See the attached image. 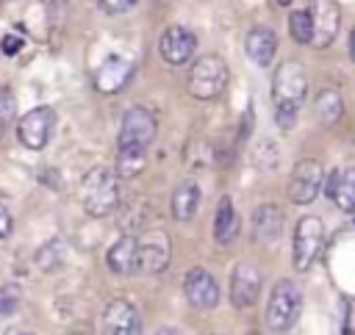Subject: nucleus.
Here are the masks:
<instances>
[{
  "mask_svg": "<svg viewBox=\"0 0 355 335\" xmlns=\"http://www.w3.org/2000/svg\"><path fill=\"white\" fill-rule=\"evenodd\" d=\"M308 94V78L302 64L283 61L272 78V100H275V122L277 127L288 130L297 122V111Z\"/></svg>",
  "mask_w": 355,
  "mask_h": 335,
  "instance_id": "nucleus-1",
  "label": "nucleus"
},
{
  "mask_svg": "<svg viewBox=\"0 0 355 335\" xmlns=\"http://www.w3.org/2000/svg\"><path fill=\"white\" fill-rule=\"evenodd\" d=\"M80 205L89 216L103 219L116 208L119 199V185H116V174L108 166H94L83 174L80 188H78Z\"/></svg>",
  "mask_w": 355,
  "mask_h": 335,
  "instance_id": "nucleus-2",
  "label": "nucleus"
},
{
  "mask_svg": "<svg viewBox=\"0 0 355 335\" xmlns=\"http://www.w3.org/2000/svg\"><path fill=\"white\" fill-rule=\"evenodd\" d=\"M227 86V64L219 55H202L191 64L189 72V94L194 100H214Z\"/></svg>",
  "mask_w": 355,
  "mask_h": 335,
  "instance_id": "nucleus-3",
  "label": "nucleus"
},
{
  "mask_svg": "<svg viewBox=\"0 0 355 335\" xmlns=\"http://www.w3.org/2000/svg\"><path fill=\"white\" fill-rule=\"evenodd\" d=\"M302 307V296L300 288L291 280H277L272 293H269V305H266V327L272 332H286Z\"/></svg>",
  "mask_w": 355,
  "mask_h": 335,
  "instance_id": "nucleus-4",
  "label": "nucleus"
},
{
  "mask_svg": "<svg viewBox=\"0 0 355 335\" xmlns=\"http://www.w3.org/2000/svg\"><path fill=\"white\" fill-rule=\"evenodd\" d=\"M324 249V224L316 216H302L294 227V252H291V263L297 271H308L316 257Z\"/></svg>",
  "mask_w": 355,
  "mask_h": 335,
  "instance_id": "nucleus-5",
  "label": "nucleus"
},
{
  "mask_svg": "<svg viewBox=\"0 0 355 335\" xmlns=\"http://www.w3.org/2000/svg\"><path fill=\"white\" fill-rule=\"evenodd\" d=\"M53 127H55V111L47 105H36L19 116L17 138L28 150H44L50 136H53Z\"/></svg>",
  "mask_w": 355,
  "mask_h": 335,
  "instance_id": "nucleus-6",
  "label": "nucleus"
},
{
  "mask_svg": "<svg viewBox=\"0 0 355 335\" xmlns=\"http://www.w3.org/2000/svg\"><path fill=\"white\" fill-rule=\"evenodd\" d=\"M322 183H324L322 163L316 158H302L291 169V177H288V199L294 205H308V202H313L319 197Z\"/></svg>",
  "mask_w": 355,
  "mask_h": 335,
  "instance_id": "nucleus-7",
  "label": "nucleus"
},
{
  "mask_svg": "<svg viewBox=\"0 0 355 335\" xmlns=\"http://www.w3.org/2000/svg\"><path fill=\"white\" fill-rule=\"evenodd\" d=\"M139 238V271L141 274H161L169 263V235L164 230H147L144 235H136Z\"/></svg>",
  "mask_w": 355,
  "mask_h": 335,
  "instance_id": "nucleus-8",
  "label": "nucleus"
},
{
  "mask_svg": "<svg viewBox=\"0 0 355 335\" xmlns=\"http://www.w3.org/2000/svg\"><path fill=\"white\" fill-rule=\"evenodd\" d=\"M155 138V119L147 108H130L122 116L119 127V144L116 147H141L147 150Z\"/></svg>",
  "mask_w": 355,
  "mask_h": 335,
  "instance_id": "nucleus-9",
  "label": "nucleus"
},
{
  "mask_svg": "<svg viewBox=\"0 0 355 335\" xmlns=\"http://www.w3.org/2000/svg\"><path fill=\"white\" fill-rule=\"evenodd\" d=\"M100 335H141L139 310L128 299H114L103 310Z\"/></svg>",
  "mask_w": 355,
  "mask_h": 335,
  "instance_id": "nucleus-10",
  "label": "nucleus"
},
{
  "mask_svg": "<svg viewBox=\"0 0 355 335\" xmlns=\"http://www.w3.org/2000/svg\"><path fill=\"white\" fill-rule=\"evenodd\" d=\"M311 25H313V39L311 44L316 47H327L333 44V39L338 36V25H341V11L336 0H311Z\"/></svg>",
  "mask_w": 355,
  "mask_h": 335,
  "instance_id": "nucleus-11",
  "label": "nucleus"
},
{
  "mask_svg": "<svg viewBox=\"0 0 355 335\" xmlns=\"http://www.w3.org/2000/svg\"><path fill=\"white\" fill-rule=\"evenodd\" d=\"M194 50H197V36H194L189 28H183V25L166 28L164 36H161V42H158V53H161V58H164L169 66L186 64V61L194 55Z\"/></svg>",
  "mask_w": 355,
  "mask_h": 335,
  "instance_id": "nucleus-12",
  "label": "nucleus"
},
{
  "mask_svg": "<svg viewBox=\"0 0 355 335\" xmlns=\"http://www.w3.org/2000/svg\"><path fill=\"white\" fill-rule=\"evenodd\" d=\"M261 293V271L252 263H239L230 274V302L233 307L244 310L250 305H255Z\"/></svg>",
  "mask_w": 355,
  "mask_h": 335,
  "instance_id": "nucleus-13",
  "label": "nucleus"
},
{
  "mask_svg": "<svg viewBox=\"0 0 355 335\" xmlns=\"http://www.w3.org/2000/svg\"><path fill=\"white\" fill-rule=\"evenodd\" d=\"M183 293H186L189 305L197 307V310H211L219 302V285H216V280L205 269H191L186 274Z\"/></svg>",
  "mask_w": 355,
  "mask_h": 335,
  "instance_id": "nucleus-14",
  "label": "nucleus"
},
{
  "mask_svg": "<svg viewBox=\"0 0 355 335\" xmlns=\"http://www.w3.org/2000/svg\"><path fill=\"white\" fill-rule=\"evenodd\" d=\"M130 75H133V64H130L128 58H122V55H108V58L97 66V72H94V89L103 91V94H114V91H119V89L130 80Z\"/></svg>",
  "mask_w": 355,
  "mask_h": 335,
  "instance_id": "nucleus-15",
  "label": "nucleus"
},
{
  "mask_svg": "<svg viewBox=\"0 0 355 335\" xmlns=\"http://www.w3.org/2000/svg\"><path fill=\"white\" fill-rule=\"evenodd\" d=\"M283 210L272 202L255 208L252 213V238L258 244H275L280 235H283Z\"/></svg>",
  "mask_w": 355,
  "mask_h": 335,
  "instance_id": "nucleus-16",
  "label": "nucleus"
},
{
  "mask_svg": "<svg viewBox=\"0 0 355 335\" xmlns=\"http://www.w3.org/2000/svg\"><path fill=\"white\" fill-rule=\"evenodd\" d=\"M105 263L114 274H133L139 271V238L136 235H122L111 244Z\"/></svg>",
  "mask_w": 355,
  "mask_h": 335,
  "instance_id": "nucleus-17",
  "label": "nucleus"
},
{
  "mask_svg": "<svg viewBox=\"0 0 355 335\" xmlns=\"http://www.w3.org/2000/svg\"><path fill=\"white\" fill-rule=\"evenodd\" d=\"M244 50H247V55H250L252 64L269 66L272 58H275V53H277V36H275V30L272 28H263V25H255L247 33V39H244Z\"/></svg>",
  "mask_w": 355,
  "mask_h": 335,
  "instance_id": "nucleus-18",
  "label": "nucleus"
},
{
  "mask_svg": "<svg viewBox=\"0 0 355 335\" xmlns=\"http://www.w3.org/2000/svg\"><path fill=\"white\" fill-rule=\"evenodd\" d=\"M327 194L333 197L338 210L355 213V166H349L344 172H336L327 183Z\"/></svg>",
  "mask_w": 355,
  "mask_h": 335,
  "instance_id": "nucleus-19",
  "label": "nucleus"
},
{
  "mask_svg": "<svg viewBox=\"0 0 355 335\" xmlns=\"http://www.w3.org/2000/svg\"><path fill=\"white\" fill-rule=\"evenodd\" d=\"M197 205H200V185L194 180L178 183V188L172 191V216L178 221H189L197 213Z\"/></svg>",
  "mask_w": 355,
  "mask_h": 335,
  "instance_id": "nucleus-20",
  "label": "nucleus"
},
{
  "mask_svg": "<svg viewBox=\"0 0 355 335\" xmlns=\"http://www.w3.org/2000/svg\"><path fill=\"white\" fill-rule=\"evenodd\" d=\"M236 235H239V213H236L230 197H222L216 216H214V238H216V244H230Z\"/></svg>",
  "mask_w": 355,
  "mask_h": 335,
  "instance_id": "nucleus-21",
  "label": "nucleus"
},
{
  "mask_svg": "<svg viewBox=\"0 0 355 335\" xmlns=\"http://www.w3.org/2000/svg\"><path fill=\"white\" fill-rule=\"evenodd\" d=\"M313 108H316V116L324 122V125H336L344 114V100L336 89H322L313 100Z\"/></svg>",
  "mask_w": 355,
  "mask_h": 335,
  "instance_id": "nucleus-22",
  "label": "nucleus"
},
{
  "mask_svg": "<svg viewBox=\"0 0 355 335\" xmlns=\"http://www.w3.org/2000/svg\"><path fill=\"white\" fill-rule=\"evenodd\" d=\"M147 163V150L141 147H116L114 169L119 177H136Z\"/></svg>",
  "mask_w": 355,
  "mask_h": 335,
  "instance_id": "nucleus-23",
  "label": "nucleus"
},
{
  "mask_svg": "<svg viewBox=\"0 0 355 335\" xmlns=\"http://www.w3.org/2000/svg\"><path fill=\"white\" fill-rule=\"evenodd\" d=\"M288 30H291V39L297 44H311V39H313L311 14L308 11H291L288 14Z\"/></svg>",
  "mask_w": 355,
  "mask_h": 335,
  "instance_id": "nucleus-24",
  "label": "nucleus"
},
{
  "mask_svg": "<svg viewBox=\"0 0 355 335\" xmlns=\"http://www.w3.org/2000/svg\"><path fill=\"white\" fill-rule=\"evenodd\" d=\"M61 260H64V244H61L58 238L47 241V244L36 252V263H39L42 271H53V269H58Z\"/></svg>",
  "mask_w": 355,
  "mask_h": 335,
  "instance_id": "nucleus-25",
  "label": "nucleus"
},
{
  "mask_svg": "<svg viewBox=\"0 0 355 335\" xmlns=\"http://www.w3.org/2000/svg\"><path fill=\"white\" fill-rule=\"evenodd\" d=\"M19 302H22L19 285H14V282L0 285V316H14L17 307H19Z\"/></svg>",
  "mask_w": 355,
  "mask_h": 335,
  "instance_id": "nucleus-26",
  "label": "nucleus"
},
{
  "mask_svg": "<svg viewBox=\"0 0 355 335\" xmlns=\"http://www.w3.org/2000/svg\"><path fill=\"white\" fill-rule=\"evenodd\" d=\"M14 116H17V100H14L11 89H0V136L6 133V127L11 125Z\"/></svg>",
  "mask_w": 355,
  "mask_h": 335,
  "instance_id": "nucleus-27",
  "label": "nucleus"
},
{
  "mask_svg": "<svg viewBox=\"0 0 355 335\" xmlns=\"http://www.w3.org/2000/svg\"><path fill=\"white\" fill-rule=\"evenodd\" d=\"M139 0H100V8L105 14H125L128 8H133Z\"/></svg>",
  "mask_w": 355,
  "mask_h": 335,
  "instance_id": "nucleus-28",
  "label": "nucleus"
},
{
  "mask_svg": "<svg viewBox=\"0 0 355 335\" xmlns=\"http://www.w3.org/2000/svg\"><path fill=\"white\" fill-rule=\"evenodd\" d=\"M22 36H17V33H6L3 39H0V50L6 53V55H17L19 50H22Z\"/></svg>",
  "mask_w": 355,
  "mask_h": 335,
  "instance_id": "nucleus-29",
  "label": "nucleus"
},
{
  "mask_svg": "<svg viewBox=\"0 0 355 335\" xmlns=\"http://www.w3.org/2000/svg\"><path fill=\"white\" fill-rule=\"evenodd\" d=\"M11 233V213L0 205V238H6Z\"/></svg>",
  "mask_w": 355,
  "mask_h": 335,
  "instance_id": "nucleus-30",
  "label": "nucleus"
},
{
  "mask_svg": "<svg viewBox=\"0 0 355 335\" xmlns=\"http://www.w3.org/2000/svg\"><path fill=\"white\" fill-rule=\"evenodd\" d=\"M155 335H180V332H178V329H172V327H164V329H158Z\"/></svg>",
  "mask_w": 355,
  "mask_h": 335,
  "instance_id": "nucleus-31",
  "label": "nucleus"
},
{
  "mask_svg": "<svg viewBox=\"0 0 355 335\" xmlns=\"http://www.w3.org/2000/svg\"><path fill=\"white\" fill-rule=\"evenodd\" d=\"M349 55H352V61H355V28H352V36H349Z\"/></svg>",
  "mask_w": 355,
  "mask_h": 335,
  "instance_id": "nucleus-32",
  "label": "nucleus"
},
{
  "mask_svg": "<svg viewBox=\"0 0 355 335\" xmlns=\"http://www.w3.org/2000/svg\"><path fill=\"white\" fill-rule=\"evenodd\" d=\"M3 335H31V332H22V329H17V327H11V329H6Z\"/></svg>",
  "mask_w": 355,
  "mask_h": 335,
  "instance_id": "nucleus-33",
  "label": "nucleus"
},
{
  "mask_svg": "<svg viewBox=\"0 0 355 335\" xmlns=\"http://www.w3.org/2000/svg\"><path fill=\"white\" fill-rule=\"evenodd\" d=\"M341 335H355V332H352V327H344V332H341Z\"/></svg>",
  "mask_w": 355,
  "mask_h": 335,
  "instance_id": "nucleus-34",
  "label": "nucleus"
},
{
  "mask_svg": "<svg viewBox=\"0 0 355 335\" xmlns=\"http://www.w3.org/2000/svg\"><path fill=\"white\" fill-rule=\"evenodd\" d=\"M277 3H280V6H288V3H291V0H277Z\"/></svg>",
  "mask_w": 355,
  "mask_h": 335,
  "instance_id": "nucleus-35",
  "label": "nucleus"
},
{
  "mask_svg": "<svg viewBox=\"0 0 355 335\" xmlns=\"http://www.w3.org/2000/svg\"><path fill=\"white\" fill-rule=\"evenodd\" d=\"M67 335H86V332H67Z\"/></svg>",
  "mask_w": 355,
  "mask_h": 335,
  "instance_id": "nucleus-36",
  "label": "nucleus"
},
{
  "mask_svg": "<svg viewBox=\"0 0 355 335\" xmlns=\"http://www.w3.org/2000/svg\"><path fill=\"white\" fill-rule=\"evenodd\" d=\"M42 3H55V0H42Z\"/></svg>",
  "mask_w": 355,
  "mask_h": 335,
  "instance_id": "nucleus-37",
  "label": "nucleus"
},
{
  "mask_svg": "<svg viewBox=\"0 0 355 335\" xmlns=\"http://www.w3.org/2000/svg\"><path fill=\"white\" fill-rule=\"evenodd\" d=\"M247 335H258V332H247Z\"/></svg>",
  "mask_w": 355,
  "mask_h": 335,
  "instance_id": "nucleus-38",
  "label": "nucleus"
}]
</instances>
